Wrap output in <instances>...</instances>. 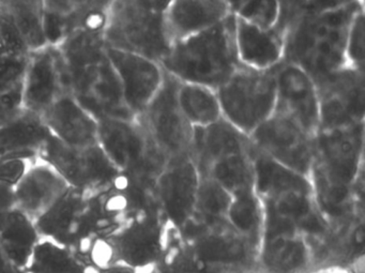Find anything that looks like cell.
Listing matches in <instances>:
<instances>
[{"mask_svg":"<svg viewBox=\"0 0 365 273\" xmlns=\"http://www.w3.org/2000/svg\"><path fill=\"white\" fill-rule=\"evenodd\" d=\"M35 158L0 159V182L16 185Z\"/></svg>","mask_w":365,"mask_h":273,"instance_id":"39","label":"cell"},{"mask_svg":"<svg viewBox=\"0 0 365 273\" xmlns=\"http://www.w3.org/2000/svg\"><path fill=\"white\" fill-rule=\"evenodd\" d=\"M23 112L22 86L0 93V128L5 127Z\"/></svg>","mask_w":365,"mask_h":273,"instance_id":"38","label":"cell"},{"mask_svg":"<svg viewBox=\"0 0 365 273\" xmlns=\"http://www.w3.org/2000/svg\"><path fill=\"white\" fill-rule=\"evenodd\" d=\"M227 3L228 7H230V11L232 14H236L239 11L241 7L247 3V0H225Z\"/></svg>","mask_w":365,"mask_h":273,"instance_id":"44","label":"cell"},{"mask_svg":"<svg viewBox=\"0 0 365 273\" xmlns=\"http://www.w3.org/2000/svg\"><path fill=\"white\" fill-rule=\"evenodd\" d=\"M202 174L191 155L170 158L158 175V194L164 212L177 225L195 212Z\"/></svg>","mask_w":365,"mask_h":273,"instance_id":"13","label":"cell"},{"mask_svg":"<svg viewBox=\"0 0 365 273\" xmlns=\"http://www.w3.org/2000/svg\"><path fill=\"white\" fill-rule=\"evenodd\" d=\"M226 217L235 232L245 238L259 234L264 226V212L255 190L232 196Z\"/></svg>","mask_w":365,"mask_h":273,"instance_id":"31","label":"cell"},{"mask_svg":"<svg viewBox=\"0 0 365 273\" xmlns=\"http://www.w3.org/2000/svg\"><path fill=\"white\" fill-rule=\"evenodd\" d=\"M56 48L68 93L81 104L86 103L112 69L103 31L81 29L68 36Z\"/></svg>","mask_w":365,"mask_h":273,"instance_id":"5","label":"cell"},{"mask_svg":"<svg viewBox=\"0 0 365 273\" xmlns=\"http://www.w3.org/2000/svg\"><path fill=\"white\" fill-rule=\"evenodd\" d=\"M179 81L166 73L163 84L145 110L138 115L158 149L166 159L191 155L194 128L179 106Z\"/></svg>","mask_w":365,"mask_h":273,"instance_id":"9","label":"cell"},{"mask_svg":"<svg viewBox=\"0 0 365 273\" xmlns=\"http://www.w3.org/2000/svg\"><path fill=\"white\" fill-rule=\"evenodd\" d=\"M24 1H26V3L31 4V5L36 6V7L42 8V9H44L43 7V0H24Z\"/></svg>","mask_w":365,"mask_h":273,"instance_id":"46","label":"cell"},{"mask_svg":"<svg viewBox=\"0 0 365 273\" xmlns=\"http://www.w3.org/2000/svg\"><path fill=\"white\" fill-rule=\"evenodd\" d=\"M106 54L120 83L125 105L138 116L161 88L165 71L161 63L135 53L106 46Z\"/></svg>","mask_w":365,"mask_h":273,"instance_id":"12","label":"cell"},{"mask_svg":"<svg viewBox=\"0 0 365 273\" xmlns=\"http://www.w3.org/2000/svg\"><path fill=\"white\" fill-rule=\"evenodd\" d=\"M14 207H16L14 185L0 182V211L8 210Z\"/></svg>","mask_w":365,"mask_h":273,"instance_id":"41","label":"cell"},{"mask_svg":"<svg viewBox=\"0 0 365 273\" xmlns=\"http://www.w3.org/2000/svg\"><path fill=\"white\" fill-rule=\"evenodd\" d=\"M275 68L256 70L242 66L217 89L222 118L245 135H251L274 112Z\"/></svg>","mask_w":365,"mask_h":273,"instance_id":"3","label":"cell"},{"mask_svg":"<svg viewBox=\"0 0 365 273\" xmlns=\"http://www.w3.org/2000/svg\"><path fill=\"white\" fill-rule=\"evenodd\" d=\"M279 0H247L235 16L262 29H275L279 20Z\"/></svg>","mask_w":365,"mask_h":273,"instance_id":"34","label":"cell"},{"mask_svg":"<svg viewBox=\"0 0 365 273\" xmlns=\"http://www.w3.org/2000/svg\"><path fill=\"white\" fill-rule=\"evenodd\" d=\"M243 273H264V271H245Z\"/></svg>","mask_w":365,"mask_h":273,"instance_id":"47","label":"cell"},{"mask_svg":"<svg viewBox=\"0 0 365 273\" xmlns=\"http://www.w3.org/2000/svg\"><path fill=\"white\" fill-rule=\"evenodd\" d=\"M114 0H70L72 10L91 9L108 10Z\"/></svg>","mask_w":365,"mask_h":273,"instance_id":"42","label":"cell"},{"mask_svg":"<svg viewBox=\"0 0 365 273\" xmlns=\"http://www.w3.org/2000/svg\"><path fill=\"white\" fill-rule=\"evenodd\" d=\"M364 123L320 130L315 136L311 174L341 182L354 180L362 164Z\"/></svg>","mask_w":365,"mask_h":273,"instance_id":"11","label":"cell"},{"mask_svg":"<svg viewBox=\"0 0 365 273\" xmlns=\"http://www.w3.org/2000/svg\"><path fill=\"white\" fill-rule=\"evenodd\" d=\"M91 193L70 187L50 209L36 220L38 232L42 238L52 239L70 247V240L89 227Z\"/></svg>","mask_w":365,"mask_h":273,"instance_id":"18","label":"cell"},{"mask_svg":"<svg viewBox=\"0 0 365 273\" xmlns=\"http://www.w3.org/2000/svg\"><path fill=\"white\" fill-rule=\"evenodd\" d=\"M253 164L254 189L269 200L287 194H307L311 189L307 176L273 161L255 149Z\"/></svg>","mask_w":365,"mask_h":273,"instance_id":"26","label":"cell"},{"mask_svg":"<svg viewBox=\"0 0 365 273\" xmlns=\"http://www.w3.org/2000/svg\"><path fill=\"white\" fill-rule=\"evenodd\" d=\"M69 189L61 174L37 157L14 185L16 207L36 221Z\"/></svg>","mask_w":365,"mask_h":273,"instance_id":"16","label":"cell"},{"mask_svg":"<svg viewBox=\"0 0 365 273\" xmlns=\"http://www.w3.org/2000/svg\"><path fill=\"white\" fill-rule=\"evenodd\" d=\"M98 123V144L121 172H161L168 159L138 117H101Z\"/></svg>","mask_w":365,"mask_h":273,"instance_id":"7","label":"cell"},{"mask_svg":"<svg viewBox=\"0 0 365 273\" xmlns=\"http://www.w3.org/2000/svg\"><path fill=\"white\" fill-rule=\"evenodd\" d=\"M51 136L42 117L24 110L16 119L0 128V159L37 158Z\"/></svg>","mask_w":365,"mask_h":273,"instance_id":"24","label":"cell"},{"mask_svg":"<svg viewBox=\"0 0 365 273\" xmlns=\"http://www.w3.org/2000/svg\"><path fill=\"white\" fill-rule=\"evenodd\" d=\"M177 97L183 115L193 128L207 127L222 118L221 106L215 89L179 82Z\"/></svg>","mask_w":365,"mask_h":273,"instance_id":"28","label":"cell"},{"mask_svg":"<svg viewBox=\"0 0 365 273\" xmlns=\"http://www.w3.org/2000/svg\"><path fill=\"white\" fill-rule=\"evenodd\" d=\"M316 273H348V271L343 269H327V270L318 271Z\"/></svg>","mask_w":365,"mask_h":273,"instance_id":"45","label":"cell"},{"mask_svg":"<svg viewBox=\"0 0 365 273\" xmlns=\"http://www.w3.org/2000/svg\"><path fill=\"white\" fill-rule=\"evenodd\" d=\"M235 42L245 67L270 70L283 63L284 37L275 29H262L236 16Z\"/></svg>","mask_w":365,"mask_h":273,"instance_id":"20","label":"cell"},{"mask_svg":"<svg viewBox=\"0 0 365 273\" xmlns=\"http://www.w3.org/2000/svg\"><path fill=\"white\" fill-rule=\"evenodd\" d=\"M364 0L322 14L307 12L284 35V63L304 70L314 82L346 66L348 29Z\"/></svg>","mask_w":365,"mask_h":273,"instance_id":"1","label":"cell"},{"mask_svg":"<svg viewBox=\"0 0 365 273\" xmlns=\"http://www.w3.org/2000/svg\"><path fill=\"white\" fill-rule=\"evenodd\" d=\"M0 6L9 14L31 52L48 46L43 29L44 9L24 0H0Z\"/></svg>","mask_w":365,"mask_h":273,"instance_id":"30","label":"cell"},{"mask_svg":"<svg viewBox=\"0 0 365 273\" xmlns=\"http://www.w3.org/2000/svg\"><path fill=\"white\" fill-rule=\"evenodd\" d=\"M254 148L220 158L211 163L202 176L210 177L232 196L254 189Z\"/></svg>","mask_w":365,"mask_h":273,"instance_id":"27","label":"cell"},{"mask_svg":"<svg viewBox=\"0 0 365 273\" xmlns=\"http://www.w3.org/2000/svg\"><path fill=\"white\" fill-rule=\"evenodd\" d=\"M138 1L153 11L165 14L166 10L172 5L174 0H138Z\"/></svg>","mask_w":365,"mask_h":273,"instance_id":"43","label":"cell"},{"mask_svg":"<svg viewBox=\"0 0 365 273\" xmlns=\"http://www.w3.org/2000/svg\"><path fill=\"white\" fill-rule=\"evenodd\" d=\"M29 54L0 55V93L22 86Z\"/></svg>","mask_w":365,"mask_h":273,"instance_id":"36","label":"cell"},{"mask_svg":"<svg viewBox=\"0 0 365 273\" xmlns=\"http://www.w3.org/2000/svg\"><path fill=\"white\" fill-rule=\"evenodd\" d=\"M25 273H95L81 262L70 247L48 238H40Z\"/></svg>","mask_w":365,"mask_h":273,"instance_id":"29","label":"cell"},{"mask_svg":"<svg viewBox=\"0 0 365 273\" xmlns=\"http://www.w3.org/2000/svg\"><path fill=\"white\" fill-rule=\"evenodd\" d=\"M37 157L53 166L70 187L86 193H97L120 178V170L99 144L72 147L51 136Z\"/></svg>","mask_w":365,"mask_h":273,"instance_id":"6","label":"cell"},{"mask_svg":"<svg viewBox=\"0 0 365 273\" xmlns=\"http://www.w3.org/2000/svg\"><path fill=\"white\" fill-rule=\"evenodd\" d=\"M346 66L364 70V8L359 10L350 23L345 48Z\"/></svg>","mask_w":365,"mask_h":273,"instance_id":"35","label":"cell"},{"mask_svg":"<svg viewBox=\"0 0 365 273\" xmlns=\"http://www.w3.org/2000/svg\"><path fill=\"white\" fill-rule=\"evenodd\" d=\"M358 1H362V0H307V12L322 14V12L333 11Z\"/></svg>","mask_w":365,"mask_h":273,"instance_id":"40","label":"cell"},{"mask_svg":"<svg viewBox=\"0 0 365 273\" xmlns=\"http://www.w3.org/2000/svg\"><path fill=\"white\" fill-rule=\"evenodd\" d=\"M275 78L277 108L316 135L319 130V100L313 78L298 66L284 61L275 68Z\"/></svg>","mask_w":365,"mask_h":273,"instance_id":"15","label":"cell"},{"mask_svg":"<svg viewBox=\"0 0 365 273\" xmlns=\"http://www.w3.org/2000/svg\"><path fill=\"white\" fill-rule=\"evenodd\" d=\"M236 16L202 33L174 42L161 66L179 82L193 83L217 91L239 68L235 42Z\"/></svg>","mask_w":365,"mask_h":273,"instance_id":"2","label":"cell"},{"mask_svg":"<svg viewBox=\"0 0 365 273\" xmlns=\"http://www.w3.org/2000/svg\"><path fill=\"white\" fill-rule=\"evenodd\" d=\"M232 14L225 0H174L164 21L174 43L215 26Z\"/></svg>","mask_w":365,"mask_h":273,"instance_id":"19","label":"cell"},{"mask_svg":"<svg viewBox=\"0 0 365 273\" xmlns=\"http://www.w3.org/2000/svg\"><path fill=\"white\" fill-rule=\"evenodd\" d=\"M40 236L35 220L14 207L0 211V247L12 264L24 270Z\"/></svg>","mask_w":365,"mask_h":273,"instance_id":"25","label":"cell"},{"mask_svg":"<svg viewBox=\"0 0 365 273\" xmlns=\"http://www.w3.org/2000/svg\"><path fill=\"white\" fill-rule=\"evenodd\" d=\"M103 36L108 48L135 53L158 63H161L173 44L164 14L148 9L138 0L113 1Z\"/></svg>","mask_w":365,"mask_h":273,"instance_id":"4","label":"cell"},{"mask_svg":"<svg viewBox=\"0 0 365 273\" xmlns=\"http://www.w3.org/2000/svg\"><path fill=\"white\" fill-rule=\"evenodd\" d=\"M161 235L157 224L149 219L138 220L110 239V253L131 268L153 264L160 254Z\"/></svg>","mask_w":365,"mask_h":273,"instance_id":"21","label":"cell"},{"mask_svg":"<svg viewBox=\"0 0 365 273\" xmlns=\"http://www.w3.org/2000/svg\"><path fill=\"white\" fill-rule=\"evenodd\" d=\"M52 136L72 147L98 144V119L78 102L65 93L41 115Z\"/></svg>","mask_w":365,"mask_h":273,"instance_id":"17","label":"cell"},{"mask_svg":"<svg viewBox=\"0 0 365 273\" xmlns=\"http://www.w3.org/2000/svg\"><path fill=\"white\" fill-rule=\"evenodd\" d=\"M241 235H211L198 245L200 256L211 264H238L247 258V245Z\"/></svg>","mask_w":365,"mask_h":273,"instance_id":"32","label":"cell"},{"mask_svg":"<svg viewBox=\"0 0 365 273\" xmlns=\"http://www.w3.org/2000/svg\"><path fill=\"white\" fill-rule=\"evenodd\" d=\"M315 136L275 106L271 116L249 138L258 153L309 177L313 168Z\"/></svg>","mask_w":365,"mask_h":273,"instance_id":"8","label":"cell"},{"mask_svg":"<svg viewBox=\"0 0 365 273\" xmlns=\"http://www.w3.org/2000/svg\"><path fill=\"white\" fill-rule=\"evenodd\" d=\"M364 70L341 68L316 81L319 100V130L364 123Z\"/></svg>","mask_w":365,"mask_h":273,"instance_id":"10","label":"cell"},{"mask_svg":"<svg viewBox=\"0 0 365 273\" xmlns=\"http://www.w3.org/2000/svg\"><path fill=\"white\" fill-rule=\"evenodd\" d=\"M65 93L68 91L56 46L31 51L22 83L24 110L41 116Z\"/></svg>","mask_w":365,"mask_h":273,"instance_id":"14","label":"cell"},{"mask_svg":"<svg viewBox=\"0 0 365 273\" xmlns=\"http://www.w3.org/2000/svg\"><path fill=\"white\" fill-rule=\"evenodd\" d=\"M252 148L253 145L249 136L225 119L221 118L207 127L194 128L191 155L200 174L220 158Z\"/></svg>","mask_w":365,"mask_h":273,"instance_id":"22","label":"cell"},{"mask_svg":"<svg viewBox=\"0 0 365 273\" xmlns=\"http://www.w3.org/2000/svg\"><path fill=\"white\" fill-rule=\"evenodd\" d=\"M232 195L210 177L202 176L195 210L209 219L226 217Z\"/></svg>","mask_w":365,"mask_h":273,"instance_id":"33","label":"cell"},{"mask_svg":"<svg viewBox=\"0 0 365 273\" xmlns=\"http://www.w3.org/2000/svg\"><path fill=\"white\" fill-rule=\"evenodd\" d=\"M260 258L264 273H309L312 264L307 241L294 230H277L266 236Z\"/></svg>","mask_w":365,"mask_h":273,"instance_id":"23","label":"cell"},{"mask_svg":"<svg viewBox=\"0 0 365 273\" xmlns=\"http://www.w3.org/2000/svg\"><path fill=\"white\" fill-rule=\"evenodd\" d=\"M279 14L275 29L282 35L307 14V0H279Z\"/></svg>","mask_w":365,"mask_h":273,"instance_id":"37","label":"cell"}]
</instances>
